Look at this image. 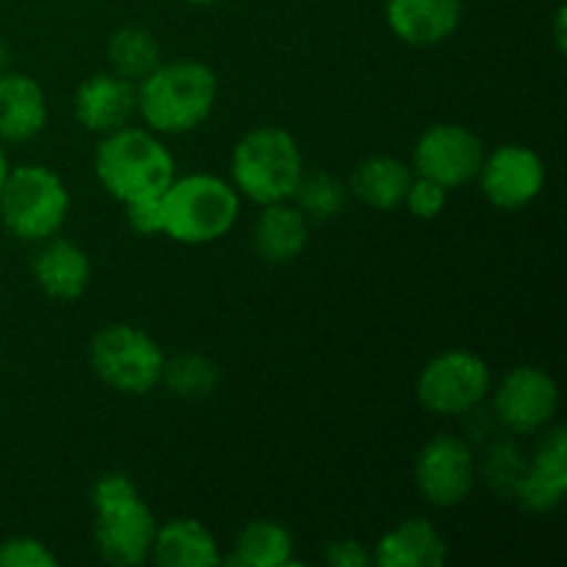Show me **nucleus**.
I'll use <instances>...</instances> for the list:
<instances>
[{"label":"nucleus","mask_w":567,"mask_h":567,"mask_svg":"<svg viewBox=\"0 0 567 567\" xmlns=\"http://www.w3.org/2000/svg\"><path fill=\"white\" fill-rule=\"evenodd\" d=\"M567 493V435L563 426L551 432L537 449L535 460L518 482V502L529 513H551Z\"/></svg>","instance_id":"nucleus-17"},{"label":"nucleus","mask_w":567,"mask_h":567,"mask_svg":"<svg viewBox=\"0 0 567 567\" xmlns=\"http://www.w3.org/2000/svg\"><path fill=\"white\" fill-rule=\"evenodd\" d=\"M9 44L3 42V39H0V75H3L6 70H9Z\"/></svg>","instance_id":"nucleus-32"},{"label":"nucleus","mask_w":567,"mask_h":567,"mask_svg":"<svg viewBox=\"0 0 567 567\" xmlns=\"http://www.w3.org/2000/svg\"><path fill=\"white\" fill-rule=\"evenodd\" d=\"M72 114L81 127L97 136L120 131L131 125L136 114V83L125 81L116 72H97L89 75L72 97Z\"/></svg>","instance_id":"nucleus-13"},{"label":"nucleus","mask_w":567,"mask_h":567,"mask_svg":"<svg viewBox=\"0 0 567 567\" xmlns=\"http://www.w3.org/2000/svg\"><path fill=\"white\" fill-rule=\"evenodd\" d=\"M413 476L426 504L437 509L457 507L476 485L474 449L460 435H435L421 446Z\"/></svg>","instance_id":"nucleus-9"},{"label":"nucleus","mask_w":567,"mask_h":567,"mask_svg":"<svg viewBox=\"0 0 567 567\" xmlns=\"http://www.w3.org/2000/svg\"><path fill=\"white\" fill-rule=\"evenodd\" d=\"M9 172H11L9 155H6V150L0 147V188H3V183H6V177H9Z\"/></svg>","instance_id":"nucleus-31"},{"label":"nucleus","mask_w":567,"mask_h":567,"mask_svg":"<svg viewBox=\"0 0 567 567\" xmlns=\"http://www.w3.org/2000/svg\"><path fill=\"white\" fill-rule=\"evenodd\" d=\"M70 214V192L59 172L42 164L14 166L0 188V221L14 238L39 244L59 236Z\"/></svg>","instance_id":"nucleus-5"},{"label":"nucleus","mask_w":567,"mask_h":567,"mask_svg":"<svg viewBox=\"0 0 567 567\" xmlns=\"http://www.w3.org/2000/svg\"><path fill=\"white\" fill-rule=\"evenodd\" d=\"M449 546L426 518H404L377 540L371 563L380 567H443Z\"/></svg>","instance_id":"nucleus-18"},{"label":"nucleus","mask_w":567,"mask_h":567,"mask_svg":"<svg viewBox=\"0 0 567 567\" xmlns=\"http://www.w3.org/2000/svg\"><path fill=\"white\" fill-rule=\"evenodd\" d=\"M446 203H449V188H443L441 183L430 181V177H421V175H413V181H410L408 186V194H404L402 205H408L410 214L415 216V219H437V216L446 210Z\"/></svg>","instance_id":"nucleus-27"},{"label":"nucleus","mask_w":567,"mask_h":567,"mask_svg":"<svg viewBox=\"0 0 567 567\" xmlns=\"http://www.w3.org/2000/svg\"><path fill=\"white\" fill-rule=\"evenodd\" d=\"M491 365L471 349H446L421 369L415 396L432 415H465L491 396Z\"/></svg>","instance_id":"nucleus-7"},{"label":"nucleus","mask_w":567,"mask_h":567,"mask_svg":"<svg viewBox=\"0 0 567 567\" xmlns=\"http://www.w3.org/2000/svg\"><path fill=\"white\" fill-rule=\"evenodd\" d=\"M155 529L158 520L142 496L94 509V546L109 565L136 567L147 563L153 554Z\"/></svg>","instance_id":"nucleus-12"},{"label":"nucleus","mask_w":567,"mask_h":567,"mask_svg":"<svg viewBox=\"0 0 567 567\" xmlns=\"http://www.w3.org/2000/svg\"><path fill=\"white\" fill-rule=\"evenodd\" d=\"M347 183L330 172H305L293 192L291 203L297 205L308 221H330L347 205Z\"/></svg>","instance_id":"nucleus-25"},{"label":"nucleus","mask_w":567,"mask_h":567,"mask_svg":"<svg viewBox=\"0 0 567 567\" xmlns=\"http://www.w3.org/2000/svg\"><path fill=\"white\" fill-rule=\"evenodd\" d=\"M565 20H567V9L565 6H559L557 9V17H554V42H557V50L559 53H565L567 50V33H565Z\"/></svg>","instance_id":"nucleus-30"},{"label":"nucleus","mask_w":567,"mask_h":567,"mask_svg":"<svg viewBox=\"0 0 567 567\" xmlns=\"http://www.w3.org/2000/svg\"><path fill=\"white\" fill-rule=\"evenodd\" d=\"M491 393L496 419L515 435H537L557 419L559 385L540 365H515Z\"/></svg>","instance_id":"nucleus-8"},{"label":"nucleus","mask_w":567,"mask_h":567,"mask_svg":"<svg viewBox=\"0 0 567 567\" xmlns=\"http://www.w3.org/2000/svg\"><path fill=\"white\" fill-rule=\"evenodd\" d=\"M324 563L332 567H365L371 563L369 548L354 537H341V540L327 543Z\"/></svg>","instance_id":"nucleus-28"},{"label":"nucleus","mask_w":567,"mask_h":567,"mask_svg":"<svg viewBox=\"0 0 567 567\" xmlns=\"http://www.w3.org/2000/svg\"><path fill=\"white\" fill-rule=\"evenodd\" d=\"M305 175V155L293 133L260 125L244 133L230 155V183L255 205L288 203Z\"/></svg>","instance_id":"nucleus-4"},{"label":"nucleus","mask_w":567,"mask_h":567,"mask_svg":"<svg viewBox=\"0 0 567 567\" xmlns=\"http://www.w3.org/2000/svg\"><path fill=\"white\" fill-rule=\"evenodd\" d=\"M238 567H288L293 565V537L280 520H249L233 543V554L221 559Z\"/></svg>","instance_id":"nucleus-22"},{"label":"nucleus","mask_w":567,"mask_h":567,"mask_svg":"<svg viewBox=\"0 0 567 567\" xmlns=\"http://www.w3.org/2000/svg\"><path fill=\"white\" fill-rule=\"evenodd\" d=\"M94 177L103 192L122 205L153 199L177 177L175 155L150 127L125 125L100 136L94 150Z\"/></svg>","instance_id":"nucleus-2"},{"label":"nucleus","mask_w":567,"mask_h":567,"mask_svg":"<svg viewBox=\"0 0 567 567\" xmlns=\"http://www.w3.org/2000/svg\"><path fill=\"white\" fill-rule=\"evenodd\" d=\"M183 3H192V6H214L219 0H183Z\"/></svg>","instance_id":"nucleus-33"},{"label":"nucleus","mask_w":567,"mask_h":567,"mask_svg":"<svg viewBox=\"0 0 567 567\" xmlns=\"http://www.w3.org/2000/svg\"><path fill=\"white\" fill-rule=\"evenodd\" d=\"M219 100V78L194 59L161 61L136 83V114L158 136H183L203 125Z\"/></svg>","instance_id":"nucleus-1"},{"label":"nucleus","mask_w":567,"mask_h":567,"mask_svg":"<svg viewBox=\"0 0 567 567\" xmlns=\"http://www.w3.org/2000/svg\"><path fill=\"white\" fill-rule=\"evenodd\" d=\"M161 236L186 247H205L236 227L241 194L225 177L194 172L175 177L158 197Z\"/></svg>","instance_id":"nucleus-3"},{"label":"nucleus","mask_w":567,"mask_h":567,"mask_svg":"<svg viewBox=\"0 0 567 567\" xmlns=\"http://www.w3.org/2000/svg\"><path fill=\"white\" fill-rule=\"evenodd\" d=\"M161 385L172 396L183 399V402H199V399H208L216 391V385H219V369L205 354L181 352L175 358H166Z\"/></svg>","instance_id":"nucleus-24"},{"label":"nucleus","mask_w":567,"mask_h":567,"mask_svg":"<svg viewBox=\"0 0 567 567\" xmlns=\"http://www.w3.org/2000/svg\"><path fill=\"white\" fill-rule=\"evenodd\" d=\"M125 216L131 230L138 236H161V203L158 197L138 199V203L125 205Z\"/></svg>","instance_id":"nucleus-29"},{"label":"nucleus","mask_w":567,"mask_h":567,"mask_svg":"<svg viewBox=\"0 0 567 567\" xmlns=\"http://www.w3.org/2000/svg\"><path fill=\"white\" fill-rule=\"evenodd\" d=\"M48 125V97L42 83L28 72L6 70L0 75V138L31 142Z\"/></svg>","instance_id":"nucleus-16"},{"label":"nucleus","mask_w":567,"mask_h":567,"mask_svg":"<svg viewBox=\"0 0 567 567\" xmlns=\"http://www.w3.org/2000/svg\"><path fill=\"white\" fill-rule=\"evenodd\" d=\"M166 354L147 330L136 324H109L89 343L94 377L122 396H147L161 385Z\"/></svg>","instance_id":"nucleus-6"},{"label":"nucleus","mask_w":567,"mask_h":567,"mask_svg":"<svg viewBox=\"0 0 567 567\" xmlns=\"http://www.w3.org/2000/svg\"><path fill=\"white\" fill-rule=\"evenodd\" d=\"M485 153V142L471 127L457 122H437L419 136L410 166L415 175L430 177L452 192L476 181Z\"/></svg>","instance_id":"nucleus-10"},{"label":"nucleus","mask_w":567,"mask_h":567,"mask_svg":"<svg viewBox=\"0 0 567 567\" xmlns=\"http://www.w3.org/2000/svg\"><path fill=\"white\" fill-rule=\"evenodd\" d=\"M59 557L42 540L28 535L6 537L0 543V567H55Z\"/></svg>","instance_id":"nucleus-26"},{"label":"nucleus","mask_w":567,"mask_h":567,"mask_svg":"<svg viewBox=\"0 0 567 567\" xmlns=\"http://www.w3.org/2000/svg\"><path fill=\"white\" fill-rule=\"evenodd\" d=\"M463 20V0H385V22L399 42L435 48L446 42Z\"/></svg>","instance_id":"nucleus-15"},{"label":"nucleus","mask_w":567,"mask_h":567,"mask_svg":"<svg viewBox=\"0 0 567 567\" xmlns=\"http://www.w3.org/2000/svg\"><path fill=\"white\" fill-rule=\"evenodd\" d=\"M109 64L125 81L138 83L161 64V44L155 33L144 25H122L109 39Z\"/></svg>","instance_id":"nucleus-23"},{"label":"nucleus","mask_w":567,"mask_h":567,"mask_svg":"<svg viewBox=\"0 0 567 567\" xmlns=\"http://www.w3.org/2000/svg\"><path fill=\"white\" fill-rule=\"evenodd\" d=\"M150 559L161 567L219 565V540L199 518H172L155 529Z\"/></svg>","instance_id":"nucleus-20"},{"label":"nucleus","mask_w":567,"mask_h":567,"mask_svg":"<svg viewBox=\"0 0 567 567\" xmlns=\"http://www.w3.org/2000/svg\"><path fill=\"white\" fill-rule=\"evenodd\" d=\"M413 166L396 155H371L363 158L349 175V194L374 210L399 208L413 181Z\"/></svg>","instance_id":"nucleus-21"},{"label":"nucleus","mask_w":567,"mask_h":567,"mask_svg":"<svg viewBox=\"0 0 567 567\" xmlns=\"http://www.w3.org/2000/svg\"><path fill=\"white\" fill-rule=\"evenodd\" d=\"M310 221L302 210L288 203L264 205L252 227V247L260 260L271 266H286L297 260L308 247Z\"/></svg>","instance_id":"nucleus-19"},{"label":"nucleus","mask_w":567,"mask_h":567,"mask_svg":"<svg viewBox=\"0 0 567 567\" xmlns=\"http://www.w3.org/2000/svg\"><path fill=\"white\" fill-rule=\"evenodd\" d=\"M476 181L493 208L520 210L540 197L546 186V161L524 144H502L485 153Z\"/></svg>","instance_id":"nucleus-11"},{"label":"nucleus","mask_w":567,"mask_h":567,"mask_svg":"<svg viewBox=\"0 0 567 567\" xmlns=\"http://www.w3.org/2000/svg\"><path fill=\"white\" fill-rule=\"evenodd\" d=\"M31 275L44 297L55 302H75L92 282V260L75 241L50 236L39 241L33 252Z\"/></svg>","instance_id":"nucleus-14"}]
</instances>
